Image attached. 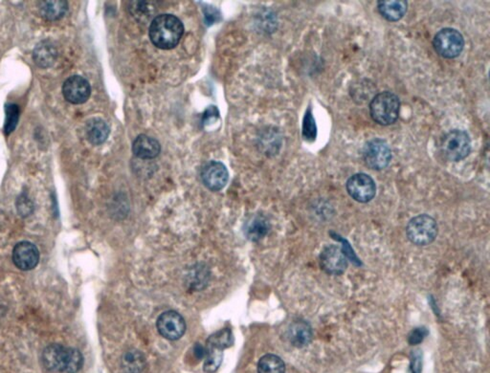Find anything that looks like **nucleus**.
<instances>
[{
    "label": "nucleus",
    "instance_id": "6ab92c4d",
    "mask_svg": "<svg viewBox=\"0 0 490 373\" xmlns=\"http://www.w3.org/2000/svg\"><path fill=\"white\" fill-rule=\"evenodd\" d=\"M40 16L45 20L56 21L62 19L68 11V2L65 0H47L40 2Z\"/></svg>",
    "mask_w": 490,
    "mask_h": 373
},
{
    "label": "nucleus",
    "instance_id": "cd10ccee",
    "mask_svg": "<svg viewBox=\"0 0 490 373\" xmlns=\"http://www.w3.org/2000/svg\"><path fill=\"white\" fill-rule=\"evenodd\" d=\"M219 117V110L218 108L214 107H209L204 113V117L202 118L204 123L209 122L211 119H217Z\"/></svg>",
    "mask_w": 490,
    "mask_h": 373
},
{
    "label": "nucleus",
    "instance_id": "412c9836",
    "mask_svg": "<svg viewBox=\"0 0 490 373\" xmlns=\"http://www.w3.org/2000/svg\"><path fill=\"white\" fill-rule=\"evenodd\" d=\"M20 110L16 103H8L5 105L4 133L9 136L14 132L19 123Z\"/></svg>",
    "mask_w": 490,
    "mask_h": 373
},
{
    "label": "nucleus",
    "instance_id": "393cba45",
    "mask_svg": "<svg viewBox=\"0 0 490 373\" xmlns=\"http://www.w3.org/2000/svg\"><path fill=\"white\" fill-rule=\"evenodd\" d=\"M205 363H204V370L207 373H214L218 370L222 362V350L214 349V347H206Z\"/></svg>",
    "mask_w": 490,
    "mask_h": 373
},
{
    "label": "nucleus",
    "instance_id": "20e7f679",
    "mask_svg": "<svg viewBox=\"0 0 490 373\" xmlns=\"http://www.w3.org/2000/svg\"><path fill=\"white\" fill-rule=\"evenodd\" d=\"M441 151L451 162H459L467 157L471 151V139L466 131L454 130L443 136Z\"/></svg>",
    "mask_w": 490,
    "mask_h": 373
},
{
    "label": "nucleus",
    "instance_id": "dca6fc26",
    "mask_svg": "<svg viewBox=\"0 0 490 373\" xmlns=\"http://www.w3.org/2000/svg\"><path fill=\"white\" fill-rule=\"evenodd\" d=\"M408 3L404 0H381L378 2V12L386 20L391 22L398 21L405 16Z\"/></svg>",
    "mask_w": 490,
    "mask_h": 373
},
{
    "label": "nucleus",
    "instance_id": "423d86ee",
    "mask_svg": "<svg viewBox=\"0 0 490 373\" xmlns=\"http://www.w3.org/2000/svg\"><path fill=\"white\" fill-rule=\"evenodd\" d=\"M433 46L439 56L446 59H454L463 52L464 39L458 30L443 28L434 37Z\"/></svg>",
    "mask_w": 490,
    "mask_h": 373
},
{
    "label": "nucleus",
    "instance_id": "6e6552de",
    "mask_svg": "<svg viewBox=\"0 0 490 373\" xmlns=\"http://www.w3.org/2000/svg\"><path fill=\"white\" fill-rule=\"evenodd\" d=\"M348 195L360 203L373 200L376 193V185L373 179L366 173H356L347 181Z\"/></svg>",
    "mask_w": 490,
    "mask_h": 373
},
{
    "label": "nucleus",
    "instance_id": "b1692460",
    "mask_svg": "<svg viewBox=\"0 0 490 373\" xmlns=\"http://www.w3.org/2000/svg\"><path fill=\"white\" fill-rule=\"evenodd\" d=\"M269 230V225L267 221L265 220L264 218H257L249 224L248 228H247L246 230V234L248 238L257 241L264 238Z\"/></svg>",
    "mask_w": 490,
    "mask_h": 373
},
{
    "label": "nucleus",
    "instance_id": "4468645a",
    "mask_svg": "<svg viewBox=\"0 0 490 373\" xmlns=\"http://www.w3.org/2000/svg\"><path fill=\"white\" fill-rule=\"evenodd\" d=\"M58 59V49L49 40H42L33 51V60L37 67L47 69L52 67Z\"/></svg>",
    "mask_w": 490,
    "mask_h": 373
},
{
    "label": "nucleus",
    "instance_id": "f3484780",
    "mask_svg": "<svg viewBox=\"0 0 490 373\" xmlns=\"http://www.w3.org/2000/svg\"><path fill=\"white\" fill-rule=\"evenodd\" d=\"M160 145L155 138L139 135L133 145V153L141 159H153L160 153Z\"/></svg>",
    "mask_w": 490,
    "mask_h": 373
},
{
    "label": "nucleus",
    "instance_id": "f8f14e48",
    "mask_svg": "<svg viewBox=\"0 0 490 373\" xmlns=\"http://www.w3.org/2000/svg\"><path fill=\"white\" fill-rule=\"evenodd\" d=\"M12 261L20 270H32L39 263L40 252L35 244L29 241H22L14 247Z\"/></svg>",
    "mask_w": 490,
    "mask_h": 373
},
{
    "label": "nucleus",
    "instance_id": "9d476101",
    "mask_svg": "<svg viewBox=\"0 0 490 373\" xmlns=\"http://www.w3.org/2000/svg\"><path fill=\"white\" fill-rule=\"evenodd\" d=\"M320 266L328 275H342L348 267V261L339 247H325L320 254Z\"/></svg>",
    "mask_w": 490,
    "mask_h": 373
},
{
    "label": "nucleus",
    "instance_id": "a878e982",
    "mask_svg": "<svg viewBox=\"0 0 490 373\" xmlns=\"http://www.w3.org/2000/svg\"><path fill=\"white\" fill-rule=\"evenodd\" d=\"M17 207L20 216H27L32 213L33 203L27 196L22 195L19 196V199H17Z\"/></svg>",
    "mask_w": 490,
    "mask_h": 373
},
{
    "label": "nucleus",
    "instance_id": "2eb2a0df",
    "mask_svg": "<svg viewBox=\"0 0 490 373\" xmlns=\"http://www.w3.org/2000/svg\"><path fill=\"white\" fill-rule=\"evenodd\" d=\"M287 334H289V342L299 349L309 345L313 337L312 327L303 320L293 322L290 324Z\"/></svg>",
    "mask_w": 490,
    "mask_h": 373
},
{
    "label": "nucleus",
    "instance_id": "f257e3e1",
    "mask_svg": "<svg viewBox=\"0 0 490 373\" xmlns=\"http://www.w3.org/2000/svg\"><path fill=\"white\" fill-rule=\"evenodd\" d=\"M42 363L51 372L77 373L83 367V357L78 349L53 344L44 349Z\"/></svg>",
    "mask_w": 490,
    "mask_h": 373
},
{
    "label": "nucleus",
    "instance_id": "aec40b11",
    "mask_svg": "<svg viewBox=\"0 0 490 373\" xmlns=\"http://www.w3.org/2000/svg\"><path fill=\"white\" fill-rule=\"evenodd\" d=\"M285 363L276 355L267 354L261 358L257 365L259 373H285Z\"/></svg>",
    "mask_w": 490,
    "mask_h": 373
},
{
    "label": "nucleus",
    "instance_id": "c85d7f7f",
    "mask_svg": "<svg viewBox=\"0 0 490 373\" xmlns=\"http://www.w3.org/2000/svg\"><path fill=\"white\" fill-rule=\"evenodd\" d=\"M194 354L198 358V359H202V358L205 357L206 355V347H202V345L198 344L194 347Z\"/></svg>",
    "mask_w": 490,
    "mask_h": 373
},
{
    "label": "nucleus",
    "instance_id": "4be33fe9",
    "mask_svg": "<svg viewBox=\"0 0 490 373\" xmlns=\"http://www.w3.org/2000/svg\"><path fill=\"white\" fill-rule=\"evenodd\" d=\"M233 344V334L229 329H224L221 331L216 332L209 338L208 342H207L208 347L221 350L228 349Z\"/></svg>",
    "mask_w": 490,
    "mask_h": 373
},
{
    "label": "nucleus",
    "instance_id": "f03ea898",
    "mask_svg": "<svg viewBox=\"0 0 490 373\" xmlns=\"http://www.w3.org/2000/svg\"><path fill=\"white\" fill-rule=\"evenodd\" d=\"M184 26L178 17L173 15H161L151 22L150 39L160 49H173L180 42Z\"/></svg>",
    "mask_w": 490,
    "mask_h": 373
},
{
    "label": "nucleus",
    "instance_id": "a211bd4d",
    "mask_svg": "<svg viewBox=\"0 0 490 373\" xmlns=\"http://www.w3.org/2000/svg\"><path fill=\"white\" fill-rule=\"evenodd\" d=\"M110 130L107 123L100 118H93L85 125V135L92 145H102L110 135Z\"/></svg>",
    "mask_w": 490,
    "mask_h": 373
},
{
    "label": "nucleus",
    "instance_id": "0eeeda50",
    "mask_svg": "<svg viewBox=\"0 0 490 373\" xmlns=\"http://www.w3.org/2000/svg\"><path fill=\"white\" fill-rule=\"evenodd\" d=\"M363 158L369 168L381 171L390 164L391 150L386 141L375 138L364 146Z\"/></svg>",
    "mask_w": 490,
    "mask_h": 373
},
{
    "label": "nucleus",
    "instance_id": "7ed1b4c3",
    "mask_svg": "<svg viewBox=\"0 0 490 373\" xmlns=\"http://www.w3.org/2000/svg\"><path fill=\"white\" fill-rule=\"evenodd\" d=\"M400 101L394 93H378L370 103V114L381 125H393L400 116Z\"/></svg>",
    "mask_w": 490,
    "mask_h": 373
},
{
    "label": "nucleus",
    "instance_id": "1a4fd4ad",
    "mask_svg": "<svg viewBox=\"0 0 490 373\" xmlns=\"http://www.w3.org/2000/svg\"><path fill=\"white\" fill-rule=\"evenodd\" d=\"M62 94L68 103L81 105L90 99L91 87L82 76L74 75L68 78L62 85Z\"/></svg>",
    "mask_w": 490,
    "mask_h": 373
},
{
    "label": "nucleus",
    "instance_id": "bb28decb",
    "mask_svg": "<svg viewBox=\"0 0 490 373\" xmlns=\"http://www.w3.org/2000/svg\"><path fill=\"white\" fill-rule=\"evenodd\" d=\"M427 334H428V331H427L425 327H418V329H414L409 334L408 341L411 345H418L423 341Z\"/></svg>",
    "mask_w": 490,
    "mask_h": 373
},
{
    "label": "nucleus",
    "instance_id": "ddd939ff",
    "mask_svg": "<svg viewBox=\"0 0 490 373\" xmlns=\"http://www.w3.org/2000/svg\"><path fill=\"white\" fill-rule=\"evenodd\" d=\"M202 181L204 185L211 191H219L226 185L228 181V171L223 164L209 162L202 168Z\"/></svg>",
    "mask_w": 490,
    "mask_h": 373
},
{
    "label": "nucleus",
    "instance_id": "5701e85b",
    "mask_svg": "<svg viewBox=\"0 0 490 373\" xmlns=\"http://www.w3.org/2000/svg\"><path fill=\"white\" fill-rule=\"evenodd\" d=\"M302 135L307 142L312 143L316 140L317 125L312 114V107L307 108L305 112L304 120H303Z\"/></svg>",
    "mask_w": 490,
    "mask_h": 373
},
{
    "label": "nucleus",
    "instance_id": "39448f33",
    "mask_svg": "<svg viewBox=\"0 0 490 373\" xmlns=\"http://www.w3.org/2000/svg\"><path fill=\"white\" fill-rule=\"evenodd\" d=\"M438 224L430 216L421 215L409 221L406 234L412 243L425 246L433 243L438 236Z\"/></svg>",
    "mask_w": 490,
    "mask_h": 373
},
{
    "label": "nucleus",
    "instance_id": "9b49d317",
    "mask_svg": "<svg viewBox=\"0 0 490 373\" xmlns=\"http://www.w3.org/2000/svg\"><path fill=\"white\" fill-rule=\"evenodd\" d=\"M158 329L164 338L174 341L185 333L186 324L178 312L167 311L158 318Z\"/></svg>",
    "mask_w": 490,
    "mask_h": 373
}]
</instances>
